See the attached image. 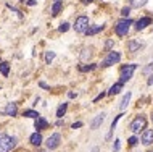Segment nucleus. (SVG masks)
Masks as SVG:
<instances>
[{
	"instance_id": "obj_9",
	"label": "nucleus",
	"mask_w": 153,
	"mask_h": 152,
	"mask_svg": "<svg viewBox=\"0 0 153 152\" xmlns=\"http://www.w3.org/2000/svg\"><path fill=\"white\" fill-rule=\"evenodd\" d=\"M3 113L8 115V117H16V113H18V105H16L15 102H10V104H7L5 110H3Z\"/></svg>"
},
{
	"instance_id": "obj_38",
	"label": "nucleus",
	"mask_w": 153,
	"mask_h": 152,
	"mask_svg": "<svg viewBox=\"0 0 153 152\" xmlns=\"http://www.w3.org/2000/svg\"><path fill=\"white\" fill-rule=\"evenodd\" d=\"M68 96H69V99H74V97H76V94H74V92H69Z\"/></svg>"
},
{
	"instance_id": "obj_6",
	"label": "nucleus",
	"mask_w": 153,
	"mask_h": 152,
	"mask_svg": "<svg viewBox=\"0 0 153 152\" xmlns=\"http://www.w3.org/2000/svg\"><path fill=\"white\" fill-rule=\"evenodd\" d=\"M119 60H121V53H119V52H114V50H111V52H108V55H106L105 58H103L102 67H103V68L111 67V65L118 63Z\"/></svg>"
},
{
	"instance_id": "obj_20",
	"label": "nucleus",
	"mask_w": 153,
	"mask_h": 152,
	"mask_svg": "<svg viewBox=\"0 0 153 152\" xmlns=\"http://www.w3.org/2000/svg\"><path fill=\"white\" fill-rule=\"evenodd\" d=\"M100 31H103V26H92V28H89V29L85 31V34H87V36H94V34H98Z\"/></svg>"
},
{
	"instance_id": "obj_22",
	"label": "nucleus",
	"mask_w": 153,
	"mask_h": 152,
	"mask_svg": "<svg viewBox=\"0 0 153 152\" xmlns=\"http://www.w3.org/2000/svg\"><path fill=\"white\" fill-rule=\"evenodd\" d=\"M129 3H131V7H134V8H140L147 3V0H129Z\"/></svg>"
},
{
	"instance_id": "obj_15",
	"label": "nucleus",
	"mask_w": 153,
	"mask_h": 152,
	"mask_svg": "<svg viewBox=\"0 0 153 152\" xmlns=\"http://www.w3.org/2000/svg\"><path fill=\"white\" fill-rule=\"evenodd\" d=\"M92 55H94L92 47H85V49H82V52H81V61H87Z\"/></svg>"
},
{
	"instance_id": "obj_17",
	"label": "nucleus",
	"mask_w": 153,
	"mask_h": 152,
	"mask_svg": "<svg viewBox=\"0 0 153 152\" xmlns=\"http://www.w3.org/2000/svg\"><path fill=\"white\" fill-rule=\"evenodd\" d=\"M121 89H123V83L119 81V83H116V84L111 86L110 91H108V94H110V96H114V94H118L119 91H121Z\"/></svg>"
},
{
	"instance_id": "obj_39",
	"label": "nucleus",
	"mask_w": 153,
	"mask_h": 152,
	"mask_svg": "<svg viewBox=\"0 0 153 152\" xmlns=\"http://www.w3.org/2000/svg\"><path fill=\"white\" fill-rule=\"evenodd\" d=\"M92 152H98V147H94V149H92Z\"/></svg>"
},
{
	"instance_id": "obj_12",
	"label": "nucleus",
	"mask_w": 153,
	"mask_h": 152,
	"mask_svg": "<svg viewBox=\"0 0 153 152\" xmlns=\"http://www.w3.org/2000/svg\"><path fill=\"white\" fill-rule=\"evenodd\" d=\"M29 141H31V144H32V146H40V144H42L44 139H42V134H40L39 131H36L34 134H31Z\"/></svg>"
},
{
	"instance_id": "obj_26",
	"label": "nucleus",
	"mask_w": 153,
	"mask_h": 152,
	"mask_svg": "<svg viewBox=\"0 0 153 152\" xmlns=\"http://www.w3.org/2000/svg\"><path fill=\"white\" fill-rule=\"evenodd\" d=\"M121 15L124 16V18H129V15H131V7H124L123 10H121Z\"/></svg>"
},
{
	"instance_id": "obj_29",
	"label": "nucleus",
	"mask_w": 153,
	"mask_h": 152,
	"mask_svg": "<svg viewBox=\"0 0 153 152\" xmlns=\"http://www.w3.org/2000/svg\"><path fill=\"white\" fill-rule=\"evenodd\" d=\"M127 142H129V146H135L139 141H137V138H135V136H132V138L127 139Z\"/></svg>"
},
{
	"instance_id": "obj_18",
	"label": "nucleus",
	"mask_w": 153,
	"mask_h": 152,
	"mask_svg": "<svg viewBox=\"0 0 153 152\" xmlns=\"http://www.w3.org/2000/svg\"><path fill=\"white\" fill-rule=\"evenodd\" d=\"M61 8H63V2H61V0L55 2V3H53V7H52V15H53V16H56V15L60 13Z\"/></svg>"
},
{
	"instance_id": "obj_42",
	"label": "nucleus",
	"mask_w": 153,
	"mask_h": 152,
	"mask_svg": "<svg viewBox=\"0 0 153 152\" xmlns=\"http://www.w3.org/2000/svg\"><path fill=\"white\" fill-rule=\"evenodd\" d=\"M150 152H153V151H150Z\"/></svg>"
},
{
	"instance_id": "obj_3",
	"label": "nucleus",
	"mask_w": 153,
	"mask_h": 152,
	"mask_svg": "<svg viewBox=\"0 0 153 152\" xmlns=\"http://www.w3.org/2000/svg\"><path fill=\"white\" fill-rule=\"evenodd\" d=\"M74 31L79 32V34H85V31L89 29V18L87 16H77L76 21H74Z\"/></svg>"
},
{
	"instance_id": "obj_40",
	"label": "nucleus",
	"mask_w": 153,
	"mask_h": 152,
	"mask_svg": "<svg viewBox=\"0 0 153 152\" xmlns=\"http://www.w3.org/2000/svg\"><path fill=\"white\" fill-rule=\"evenodd\" d=\"M152 121H153V112H152Z\"/></svg>"
},
{
	"instance_id": "obj_10",
	"label": "nucleus",
	"mask_w": 153,
	"mask_h": 152,
	"mask_svg": "<svg viewBox=\"0 0 153 152\" xmlns=\"http://www.w3.org/2000/svg\"><path fill=\"white\" fill-rule=\"evenodd\" d=\"M150 23H152V19L148 18V16H143V18H140L139 21L135 23V29H137V31H142V29H145V28H147Z\"/></svg>"
},
{
	"instance_id": "obj_5",
	"label": "nucleus",
	"mask_w": 153,
	"mask_h": 152,
	"mask_svg": "<svg viewBox=\"0 0 153 152\" xmlns=\"http://www.w3.org/2000/svg\"><path fill=\"white\" fill-rule=\"evenodd\" d=\"M147 126V118L143 117V115H139V117H135L134 120L131 123V131L132 133H140L142 130H145Z\"/></svg>"
},
{
	"instance_id": "obj_16",
	"label": "nucleus",
	"mask_w": 153,
	"mask_h": 152,
	"mask_svg": "<svg viewBox=\"0 0 153 152\" xmlns=\"http://www.w3.org/2000/svg\"><path fill=\"white\" fill-rule=\"evenodd\" d=\"M131 96H132L131 92H126V94H124L121 104H119V109H121V110H126V109H127V105H129V100H131Z\"/></svg>"
},
{
	"instance_id": "obj_27",
	"label": "nucleus",
	"mask_w": 153,
	"mask_h": 152,
	"mask_svg": "<svg viewBox=\"0 0 153 152\" xmlns=\"http://www.w3.org/2000/svg\"><path fill=\"white\" fill-rule=\"evenodd\" d=\"M68 29H69V24H68V23H61V24H60V28H58V31H60V32H66Z\"/></svg>"
},
{
	"instance_id": "obj_23",
	"label": "nucleus",
	"mask_w": 153,
	"mask_h": 152,
	"mask_svg": "<svg viewBox=\"0 0 153 152\" xmlns=\"http://www.w3.org/2000/svg\"><path fill=\"white\" fill-rule=\"evenodd\" d=\"M23 117H27V118H39L40 115L37 113V112H34V110H24V112H23Z\"/></svg>"
},
{
	"instance_id": "obj_8",
	"label": "nucleus",
	"mask_w": 153,
	"mask_h": 152,
	"mask_svg": "<svg viewBox=\"0 0 153 152\" xmlns=\"http://www.w3.org/2000/svg\"><path fill=\"white\" fill-rule=\"evenodd\" d=\"M142 144H145V146L153 144V130H143V133H142Z\"/></svg>"
},
{
	"instance_id": "obj_37",
	"label": "nucleus",
	"mask_w": 153,
	"mask_h": 152,
	"mask_svg": "<svg viewBox=\"0 0 153 152\" xmlns=\"http://www.w3.org/2000/svg\"><path fill=\"white\" fill-rule=\"evenodd\" d=\"M81 2H82V3H85V5H87V3H92L94 0H81Z\"/></svg>"
},
{
	"instance_id": "obj_32",
	"label": "nucleus",
	"mask_w": 153,
	"mask_h": 152,
	"mask_svg": "<svg viewBox=\"0 0 153 152\" xmlns=\"http://www.w3.org/2000/svg\"><path fill=\"white\" fill-rule=\"evenodd\" d=\"M82 126V123L81 121H77V123H73V130H76V128H81Z\"/></svg>"
},
{
	"instance_id": "obj_7",
	"label": "nucleus",
	"mask_w": 153,
	"mask_h": 152,
	"mask_svg": "<svg viewBox=\"0 0 153 152\" xmlns=\"http://www.w3.org/2000/svg\"><path fill=\"white\" fill-rule=\"evenodd\" d=\"M60 142H61L60 133H53L52 136H48L47 142H45V146H47V149H48V151H53V149H56V147L60 146Z\"/></svg>"
},
{
	"instance_id": "obj_28",
	"label": "nucleus",
	"mask_w": 153,
	"mask_h": 152,
	"mask_svg": "<svg viewBox=\"0 0 153 152\" xmlns=\"http://www.w3.org/2000/svg\"><path fill=\"white\" fill-rule=\"evenodd\" d=\"M113 44H114V40H113V39L106 40V44H105V50H110V49L113 47Z\"/></svg>"
},
{
	"instance_id": "obj_31",
	"label": "nucleus",
	"mask_w": 153,
	"mask_h": 152,
	"mask_svg": "<svg viewBox=\"0 0 153 152\" xmlns=\"http://www.w3.org/2000/svg\"><path fill=\"white\" fill-rule=\"evenodd\" d=\"M118 151H119V139H116L113 144V152H118Z\"/></svg>"
},
{
	"instance_id": "obj_2",
	"label": "nucleus",
	"mask_w": 153,
	"mask_h": 152,
	"mask_svg": "<svg viewBox=\"0 0 153 152\" xmlns=\"http://www.w3.org/2000/svg\"><path fill=\"white\" fill-rule=\"evenodd\" d=\"M131 24H132V21H131L129 18L119 19V21L116 23V26H114V32H116L119 37H124V36H127V32H129Z\"/></svg>"
},
{
	"instance_id": "obj_19",
	"label": "nucleus",
	"mask_w": 153,
	"mask_h": 152,
	"mask_svg": "<svg viewBox=\"0 0 153 152\" xmlns=\"http://www.w3.org/2000/svg\"><path fill=\"white\" fill-rule=\"evenodd\" d=\"M0 73H2L3 76H8V73H10V65H8L7 61H0Z\"/></svg>"
},
{
	"instance_id": "obj_1",
	"label": "nucleus",
	"mask_w": 153,
	"mask_h": 152,
	"mask_svg": "<svg viewBox=\"0 0 153 152\" xmlns=\"http://www.w3.org/2000/svg\"><path fill=\"white\" fill-rule=\"evenodd\" d=\"M16 147V138L8 136V134H2L0 136V152H10Z\"/></svg>"
},
{
	"instance_id": "obj_43",
	"label": "nucleus",
	"mask_w": 153,
	"mask_h": 152,
	"mask_svg": "<svg viewBox=\"0 0 153 152\" xmlns=\"http://www.w3.org/2000/svg\"><path fill=\"white\" fill-rule=\"evenodd\" d=\"M48 152H50V151H48Z\"/></svg>"
},
{
	"instance_id": "obj_33",
	"label": "nucleus",
	"mask_w": 153,
	"mask_h": 152,
	"mask_svg": "<svg viewBox=\"0 0 153 152\" xmlns=\"http://www.w3.org/2000/svg\"><path fill=\"white\" fill-rule=\"evenodd\" d=\"M103 97H105V92H102V94H98L97 97H95V102L97 100H100V99H103Z\"/></svg>"
},
{
	"instance_id": "obj_21",
	"label": "nucleus",
	"mask_w": 153,
	"mask_h": 152,
	"mask_svg": "<svg viewBox=\"0 0 153 152\" xmlns=\"http://www.w3.org/2000/svg\"><path fill=\"white\" fill-rule=\"evenodd\" d=\"M66 109H68V104H61L58 107V110H56V117L58 118H63V115L66 113Z\"/></svg>"
},
{
	"instance_id": "obj_25",
	"label": "nucleus",
	"mask_w": 153,
	"mask_h": 152,
	"mask_svg": "<svg viewBox=\"0 0 153 152\" xmlns=\"http://www.w3.org/2000/svg\"><path fill=\"white\" fill-rule=\"evenodd\" d=\"M152 71H153V61H150V63H148L147 67L142 70V73H143V75H148V73H152Z\"/></svg>"
},
{
	"instance_id": "obj_35",
	"label": "nucleus",
	"mask_w": 153,
	"mask_h": 152,
	"mask_svg": "<svg viewBox=\"0 0 153 152\" xmlns=\"http://www.w3.org/2000/svg\"><path fill=\"white\" fill-rule=\"evenodd\" d=\"M39 86H40V88H44V89H47V88H48V86H47V84H45V83H44V81H40V83H39Z\"/></svg>"
},
{
	"instance_id": "obj_36",
	"label": "nucleus",
	"mask_w": 153,
	"mask_h": 152,
	"mask_svg": "<svg viewBox=\"0 0 153 152\" xmlns=\"http://www.w3.org/2000/svg\"><path fill=\"white\" fill-rule=\"evenodd\" d=\"M152 84H153V75L148 78V86H152Z\"/></svg>"
},
{
	"instance_id": "obj_30",
	"label": "nucleus",
	"mask_w": 153,
	"mask_h": 152,
	"mask_svg": "<svg viewBox=\"0 0 153 152\" xmlns=\"http://www.w3.org/2000/svg\"><path fill=\"white\" fill-rule=\"evenodd\" d=\"M95 68V65H87V67H81L79 70L81 71H90V70H94Z\"/></svg>"
},
{
	"instance_id": "obj_4",
	"label": "nucleus",
	"mask_w": 153,
	"mask_h": 152,
	"mask_svg": "<svg viewBox=\"0 0 153 152\" xmlns=\"http://www.w3.org/2000/svg\"><path fill=\"white\" fill-rule=\"evenodd\" d=\"M135 68H137V65L135 63H131V65H124V67L121 68V76H119V81L124 84V83H127V81L132 78V75H134V71H135Z\"/></svg>"
},
{
	"instance_id": "obj_41",
	"label": "nucleus",
	"mask_w": 153,
	"mask_h": 152,
	"mask_svg": "<svg viewBox=\"0 0 153 152\" xmlns=\"http://www.w3.org/2000/svg\"><path fill=\"white\" fill-rule=\"evenodd\" d=\"M55 2H58V0H55Z\"/></svg>"
},
{
	"instance_id": "obj_14",
	"label": "nucleus",
	"mask_w": 153,
	"mask_h": 152,
	"mask_svg": "<svg viewBox=\"0 0 153 152\" xmlns=\"http://www.w3.org/2000/svg\"><path fill=\"white\" fill-rule=\"evenodd\" d=\"M103 120H105V113H100V115H97V117L94 118V121L90 123V128H92V130H97L98 126H100L102 123H103Z\"/></svg>"
},
{
	"instance_id": "obj_34",
	"label": "nucleus",
	"mask_w": 153,
	"mask_h": 152,
	"mask_svg": "<svg viewBox=\"0 0 153 152\" xmlns=\"http://www.w3.org/2000/svg\"><path fill=\"white\" fill-rule=\"evenodd\" d=\"M36 3H37V0H27V5H29V7L36 5Z\"/></svg>"
},
{
	"instance_id": "obj_13",
	"label": "nucleus",
	"mask_w": 153,
	"mask_h": 152,
	"mask_svg": "<svg viewBox=\"0 0 153 152\" xmlns=\"http://www.w3.org/2000/svg\"><path fill=\"white\" fill-rule=\"evenodd\" d=\"M140 47H142V44L137 42V40H134V39H131L129 42H127V50H129L131 53H135Z\"/></svg>"
},
{
	"instance_id": "obj_11",
	"label": "nucleus",
	"mask_w": 153,
	"mask_h": 152,
	"mask_svg": "<svg viewBox=\"0 0 153 152\" xmlns=\"http://www.w3.org/2000/svg\"><path fill=\"white\" fill-rule=\"evenodd\" d=\"M34 126H36V130L42 131V130H45V128H48V121L45 120L44 117H39V118H36V123H34Z\"/></svg>"
},
{
	"instance_id": "obj_24",
	"label": "nucleus",
	"mask_w": 153,
	"mask_h": 152,
	"mask_svg": "<svg viewBox=\"0 0 153 152\" xmlns=\"http://www.w3.org/2000/svg\"><path fill=\"white\" fill-rule=\"evenodd\" d=\"M53 58H55V52H52V50L45 52V61H47V63H52Z\"/></svg>"
}]
</instances>
